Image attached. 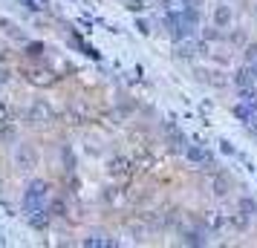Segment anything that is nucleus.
Masks as SVG:
<instances>
[{
    "label": "nucleus",
    "mask_w": 257,
    "mask_h": 248,
    "mask_svg": "<svg viewBox=\"0 0 257 248\" xmlns=\"http://www.w3.org/2000/svg\"><path fill=\"white\" fill-rule=\"evenodd\" d=\"M148 3H151V0H124V9H127L130 15H142L148 9Z\"/></svg>",
    "instance_id": "b1692460"
},
{
    "label": "nucleus",
    "mask_w": 257,
    "mask_h": 248,
    "mask_svg": "<svg viewBox=\"0 0 257 248\" xmlns=\"http://www.w3.org/2000/svg\"><path fill=\"white\" fill-rule=\"evenodd\" d=\"M231 84L237 87V90H243V87H257V72H254V67L245 61L243 67H237L234 70V75H231Z\"/></svg>",
    "instance_id": "0eeeda50"
},
{
    "label": "nucleus",
    "mask_w": 257,
    "mask_h": 248,
    "mask_svg": "<svg viewBox=\"0 0 257 248\" xmlns=\"http://www.w3.org/2000/svg\"><path fill=\"white\" fill-rule=\"evenodd\" d=\"M6 84H9V70H3V67H0V90H3Z\"/></svg>",
    "instance_id": "7c9ffc66"
},
{
    "label": "nucleus",
    "mask_w": 257,
    "mask_h": 248,
    "mask_svg": "<svg viewBox=\"0 0 257 248\" xmlns=\"http://www.w3.org/2000/svg\"><path fill=\"white\" fill-rule=\"evenodd\" d=\"M254 12H257V6H254Z\"/></svg>",
    "instance_id": "c9c22d12"
},
{
    "label": "nucleus",
    "mask_w": 257,
    "mask_h": 248,
    "mask_svg": "<svg viewBox=\"0 0 257 248\" xmlns=\"http://www.w3.org/2000/svg\"><path fill=\"white\" fill-rule=\"evenodd\" d=\"M15 167H18L21 173H32L38 167V150L32 144L18 142V147H15Z\"/></svg>",
    "instance_id": "7ed1b4c3"
},
{
    "label": "nucleus",
    "mask_w": 257,
    "mask_h": 248,
    "mask_svg": "<svg viewBox=\"0 0 257 248\" xmlns=\"http://www.w3.org/2000/svg\"><path fill=\"white\" fill-rule=\"evenodd\" d=\"M199 55H205V58L211 55V44L208 41H202V38H199V41L188 38V41H179V44L174 47V58L176 61H185L188 64V61L199 58Z\"/></svg>",
    "instance_id": "f03ea898"
},
{
    "label": "nucleus",
    "mask_w": 257,
    "mask_h": 248,
    "mask_svg": "<svg viewBox=\"0 0 257 248\" xmlns=\"http://www.w3.org/2000/svg\"><path fill=\"white\" fill-rule=\"evenodd\" d=\"M61 159H64V170H67V173H75V153H72L70 144H64V150H61Z\"/></svg>",
    "instance_id": "5701e85b"
},
{
    "label": "nucleus",
    "mask_w": 257,
    "mask_h": 248,
    "mask_svg": "<svg viewBox=\"0 0 257 248\" xmlns=\"http://www.w3.org/2000/svg\"><path fill=\"white\" fill-rule=\"evenodd\" d=\"M136 32H139V35H151V24H148L145 18H136Z\"/></svg>",
    "instance_id": "c85d7f7f"
},
{
    "label": "nucleus",
    "mask_w": 257,
    "mask_h": 248,
    "mask_svg": "<svg viewBox=\"0 0 257 248\" xmlns=\"http://www.w3.org/2000/svg\"><path fill=\"white\" fill-rule=\"evenodd\" d=\"M24 55L29 61H44L47 58V44H44V41H26Z\"/></svg>",
    "instance_id": "dca6fc26"
},
{
    "label": "nucleus",
    "mask_w": 257,
    "mask_h": 248,
    "mask_svg": "<svg viewBox=\"0 0 257 248\" xmlns=\"http://www.w3.org/2000/svg\"><path fill=\"white\" fill-rule=\"evenodd\" d=\"M211 156V150L205 147V144H199V142H194V144H188L185 147V159L191 162V165H197V167H202V162Z\"/></svg>",
    "instance_id": "9b49d317"
},
{
    "label": "nucleus",
    "mask_w": 257,
    "mask_h": 248,
    "mask_svg": "<svg viewBox=\"0 0 257 248\" xmlns=\"http://www.w3.org/2000/svg\"><path fill=\"white\" fill-rule=\"evenodd\" d=\"M225 216H228V228H231V231H237V234H245V231L251 228V219H254V216H248V213H243V211L225 213Z\"/></svg>",
    "instance_id": "ddd939ff"
},
{
    "label": "nucleus",
    "mask_w": 257,
    "mask_h": 248,
    "mask_svg": "<svg viewBox=\"0 0 257 248\" xmlns=\"http://www.w3.org/2000/svg\"><path fill=\"white\" fill-rule=\"evenodd\" d=\"M6 121H12V110H9V104L0 98V124H6Z\"/></svg>",
    "instance_id": "bb28decb"
},
{
    "label": "nucleus",
    "mask_w": 257,
    "mask_h": 248,
    "mask_svg": "<svg viewBox=\"0 0 257 248\" xmlns=\"http://www.w3.org/2000/svg\"><path fill=\"white\" fill-rule=\"evenodd\" d=\"M225 35H228V32H225L222 26H217V24L208 26V29H202V41H208V44H222Z\"/></svg>",
    "instance_id": "a211bd4d"
},
{
    "label": "nucleus",
    "mask_w": 257,
    "mask_h": 248,
    "mask_svg": "<svg viewBox=\"0 0 257 248\" xmlns=\"http://www.w3.org/2000/svg\"><path fill=\"white\" fill-rule=\"evenodd\" d=\"M52 107H49V101H44V98H35L32 104H29V110H26V124H47V121H52Z\"/></svg>",
    "instance_id": "20e7f679"
},
{
    "label": "nucleus",
    "mask_w": 257,
    "mask_h": 248,
    "mask_svg": "<svg viewBox=\"0 0 257 248\" xmlns=\"http://www.w3.org/2000/svg\"><path fill=\"white\" fill-rule=\"evenodd\" d=\"M234 118H240L243 124H248V121H254L257 118V104H251V101H240V104L231 107Z\"/></svg>",
    "instance_id": "4468645a"
},
{
    "label": "nucleus",
    "mask_w": 257,
    "mask_h": 248,
    "mask_svg": "<svg viewBox=\"0 0 257 248\" xmlns=\"http://www.w3.org/2000/svg\"><path fill=\"white\" fill-rule=\"evenodd\" d=\"M179 6H191V9H199V6H202V0H182Z\"/></svg>",
    "instance_id": "2f4dec72"
},
{
    "label": "nucleus",
    "mask_w": 257,
    "mask_h": 248,
    "mask_svg": "<svg viewBox=\"0 0 257 248\" xmlns=\"http://www.w3.org/2000/svg\"><path fill=\"white\" fill-rule=\"evenodd\" d=\"M133 167H136V162H130L127 156H113L110 162H107V173L113 179H124L133 173Z\"/></svg>",
    "instance_id": "6e6552de"
},
{
    "label": "nucleus",
    "mask_w": 257,
    "mask_h": 248,
    "mask_svg": "<svg viewBox=\"0 0 257 248\" xmlns=\"http://www.w3.org/2000/svg\"><path fill=\"white\" fill-rule=\"evenodd\" d=\"M211 231L205 225H199V228H182L179 225V242L182 245H208L211 242Z\"/></svg>",
    "instance_id": "423d86ee"
},
{
    "label": "nucleus",
    "mask_w": 257,
    "mask_h": 248,
    "mask_svg": "<svg viewBox=\"0 0 257 248\" xmlns=\"http://www.w3.org/2000/svg\"><path fill=\"white\" fill-rule=\"evenodd\" d=\"M49 185L47 179H29L24 188V196H21V208L24 213H32V211H41V208H47L49 205Z\"/></svg>",
    "instance_id": "f257e3e1"
},
{
    "label": "nucleus",
    "mask_w": 257,
    "mask_h": 248,
    "mask_svg": "<svg viewBox=\"0 0 257 248\" xmlns=\"http://www.w3.org/2000/svg\"><path fill=\"white\" fill-rule=\"evenodd\" d=\"M202 225L208 228L211 234H220L222 228H228V216L222 211H205L202 213Z\"/></svg>",
    "instance_id": "1a4fd4ad"
},
{
    "label": "nucleus",
    "mask_w": 257,
    "mask_h": 248,
    "mask_svg": "<svg viewBox=\"0 0 257 248\" xmlns=\"http://www.w3.org/2000/svg\"><path fill=\"white\" fill-rule=\"evenodd\" d=\"M231 185H234V179L231 173H225V170H220V173H214V182H211V188H214V196H228L231 193Z\"/></svg>",
    "instance_id": "9d476101"
},
{
    "label": "nucleus",
    "mask_w": 257,
    "mask_h": 248,
    "mask_svg": "<svg viewBox=\"0 0 257 248\" xmlns=\"http://www.w3.org/2000/svg\"><path fill=\"white\" fill-rule=\"evenodd\" d=\"M70 47H72V49H78L81 55H90V58H95V61H98V52H95V49L90 47V44H84L78 32H72V35H70Z\"/></svg>",
    "instance_id": "f3484780"
},
{
    "label": "nucleus",
    "mask_w": 257,
    "mask_h": 248,
    "mask_svg": "<svg viewBox=\"0 0 257 248\" xmlns=\"http://www.w3.org/2000/svg\"><path fill=\"white\" fill-rule=\"evenodd\" d=\"M47 208H49V213H52L55 219H61V216H67V199H64V196H52Z\"/></svg>",
    "instance_id": "6ab92c4d"
},
{
    "label": "nucleus",
    "mask_w": 257,
    "mask_h": 248,
    "mask_svg": "<svg viewBox=\"0 0 257 248\" xmlns=\"http://www.w3.org/2000/svg\"><path fill=\"white\" fill-rule=\"evenodd\" d=\"M237 211L248 213V216H257V199H251V196H240V199H237Z\"/></svg>",
    "instance_id": "412c9836"
},
{
    "label": "nucleus",
    "mask_w": 257,
    "mask_h": 248,
    "mask_svg": "<svg viewBox=\"0 0 257 248\" xmlns=\"http://www.w3.org/2000/svg\"><path fill=\"white\" fill-rule=\"evenodd\" d=\"M254 104H257V101H254Z\"/></svg>",
    "instance_id": "e433bc0d"
},
{
    "label": "nucleus",
    "mask_w": 257,
    "mask_h": 248,
    "mask_svg": "<svg viewBox=\"0 0 257 248\" xmlns=\"http://www.w3.org/2000/svg\"><path fill=\"white\" fill-rule=\"evenodd\" d=\"M214 61H217L220 67H228V58H225V55H214Z\"/></svg>",
    "instance_id": "72a5a7b5"
},
{
    "label": "nucleus",
    "mask_w": 257,
    "mask_h": 248,
    "mask_svg": "<svg viewBox=\"0 0 257 248\" xmlns=\"http://www.w3.org/2000/svg\"><path fill=\"white\" fill-rule=\"evenodd\" d=\"M0 142H6V144H15V142H18V127H15L12 121L0 124Z\"/></svg>",
    "instance_id": "aec40b11"
},
{
    "label": "nucleus",
    "mask_w": 257,
    "mask_h": 248,
    "mask_svg": "<svg viewBox=\"0 0 257 248\" xmlns=\"http://www.w3.org/2000/svg\"><path fill=\"white\" fill-rule=\"evenodd\" d=\"M21 6H26L29 12H47L49 0H21Z\"/></svg>",
    "instance_id": "393cba45"
},
{
    "label": "nucleus",
    "mask_w": 257,
    "mask_h": 248,
    "mask_svg": "<svg viewBox=\"0 0 257 248\" xmlns=\"http://www.w3.org/2000/svg\"><path fill=\"white\" fill-rule=\"evenodd\" d=\"M243 58L245 61H257V41H251V44L243 47Z\"/></svg>",
    "instance_id": "a878e982"
},
{
    "label": "nucleus",
    "mask_w": 257,
    "mask_h": 248,
    "mask_svg": "<svg viewBox=\"0 0 257 248\" xmlns=\"http://www.w3.org/2000/svg\"><path fill=\"white\" fill-rule=\"evenodd\" d=\"M156 3H159V9H162V12H165V9H171V6H174V0H156Z\"/></svg>",
    "instance_id": "473e14b6"
},
{
    "label": "nucleus",
    "mask_w": 257,
    "mask_h": 248,
    "mask_svg": "<svg viewBox=\"0 0 257 248\" xmlns=\"http://www.w3.org/2000/svg\"><path fill=\"white\" fill-rule=\"evenodd\" d=\"M211 21H214L217 26H222V29H228L231 21H234L231 6H228V3H217V6H214V12H211Z\"/></svg>",
    "instance_id": "f8f14e48"
},
{
    "label": "nucleus",
    "mask_w": 257,
    "mask_h": 248,
    "mask_svg": "<svg viewBox=\"0 0 257 248\" xmlns=\"http://www.w3.org/2000/svg\"><path fill=\"white\" fill-rule=\"evenodd\" d=\"M248 64H251V67H254V72H257V61H248Z\"/></svg>",
    "instance_id": "f704fd0d"
},
{
    "label": "nucleus",
    "mask_w": 257,
    "mask_h": 248,
    "mask_svg": "<svg viewBox=\"0 0 257 248\" xmlns=\"http://www.w3.org/2000/svg\"><path fill=\"white\" fill-rule=\"evenodd\" d=\"M220 150H222L225 156H240V150H237V147H234L228 139H222V142H220Z\"/></svg>",
    "instance_id": "cd10ccee"
},
{
    "label": "nucleus",
    "mask_w": 257,
    "mask_h": 248,
    "mask_svg": "<svg viewBox=\"0 0 257 248\" xmlns=\"http://www.w3.org/2000/svg\"><path fill=\"white\" fill-rule=\"evenodd\" d=\"M245 41H248L245 29H234V32L225 35V44H228V47H245Z\"/></svg>",
    "instance_id": "4be33fe9"
},
{
    "label": "nucleus",
    "mask_w": 257,
    "mask_h": 248,
    "mask_svg": "<svg viewBox=\"0 0 257 248\" xmlns=\"http://www.w3.org/2000/svg\"><path fill=\"white\" fill-rule=\"evenodd\" d=\"M81 245H87V248H116V245H118V239H116V236L90 234V236H84V239H81Z\"/></svg>",
    "instance_id": "2eb2a0df"
},
{
    "label": "nucleus",
    "mask_w": 257,
    "mask_h": 248,
    "mask_svg": "<svg viewBox=\"0 0 257 248\" xmlns=\"http://www.w3.org/2000/svg\"><path fill=\"white\" fill-rule=\"evenodd\" d=\"M165 144L174 153H185V147H188V136L176 127L174 121H165Z\"/></svg>",
    "instance_id": "39448f33"
},
{
    "label": "nucleus",
    "mask_w": 257,
    "mask_h": 248,
    "mask_svg": "<svg viewBox=\"0 0 257 248\" xmlns=\"http://www.w3.org/2000/svg\"><path fill=\"white\" fill-rule=\"evenodd\" d=\"M110 199L113 202L118 199V188H104V202H110Z\"/></svg>",
    "instance_id": "c756f323"
}]
</instances>
